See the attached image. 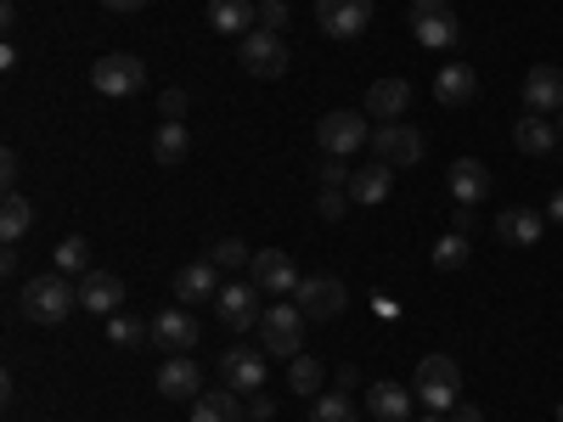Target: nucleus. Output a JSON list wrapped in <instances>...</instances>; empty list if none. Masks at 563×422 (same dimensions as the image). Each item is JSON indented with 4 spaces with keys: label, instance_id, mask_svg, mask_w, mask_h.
Here are the masks:
<instances>
[{
    "label": "nucleus",
    "instance_id": "1",
    "mask_svg": "<svg viewBox=\"0 0 563 422\" xmlns=\"http://www.w3.org/2000/svg\"><path fill=\"white\" fill-rule=\"evenodd\" d=\"M18 304H23V321H34V326H57V321H68V315L79 310V288H74V276L45 270V276H29V281H23Z\"/></svg>",
    "mask_w": 563,
    "mask_h": 422
},
{
    "label": "nucleus",
    "instance_id": "2",
    "mask_svg": "<svg viewBox=\"0 0 563 422\" xmlns=\"http://www.w3.org/2000/svg\"><path fill=\"white\" fill-rule=\"evenodd\" d=\"M411 395L429 406V411H451L456 400H462V366L451 360V355H422L417 360V378H411Z\"/></svg>",
    "mask_w": 563,
    "mask_h": 422
},
{
    "label": "nucleus",
    "instance_id": "3",
    "mask_svg": "<svg viewBox=\"0 0 563 422\" xmlns=\"http://www.w3.org/2000/svg\"><path fill=\"white\" fill-rule=\"evenodd\" d=\"M260 349L276 355V360L305 355V310L299 304H265V315H260Z\"/></svg>",
    "mask_w": 563,
    "mask_h": 422
},
{
    "label": "nucleus",
    "instance_id": "4",
    "mask_svg": "<svg viewBox=\"0 0 563 422\" xmlns=\"http://www.w3.org/2000/svg\"><path fill=\"white\" fill-rule=\"evenodd\" d=\"M238 63H243V74H254V79H282V74H288V63H294V52H288V40H282V34L254 29V34L238 40Z\"/></svg>",
    "mask_w": 563,
    "mask_h": 422
},
{
    "label": "nucleus",
    "instance_id": "5",
    "mask_svg": "<svg viewBox=\"0 0 563 422\" xmlns=\"http://www.w3.org/2000/svg\"><path fill=\"white\" fill-rule=\"evenodd\" d=\"M411 34H417V45H429V52H451L462 40L456 7L451 0H411Z\"/></svg>",
    "mask_w": 563,
    "mask_h": 422
},
{
    "label": "nucleus",
    "instance_id": "6",
    "mask_svg": "<svg viewBox=\"0 0 563 422\" xmlns=\"http://www.w3.org/2000/svg\"><path fill=\"white\" fill-rule=\"evenodd\" d=\"M316 147H321V153H333V158H350V153L372 147L366 113H350V108H333V113H321V124H316Z\"/></svg>",
    "mask_w": 563,
    "mask_h": 422
},
{
    "label": "nucleus",
    "instance_id": "7",
    "mask_svg": "<svg viewBox=\"0 0 563 422\" xmlns=\"http://www.w3.org/2000/svg\"><path fill=\"white\" fill-rule=\"evenodd\" d=\"M90 85L102 90V97H135V90H147V63L130 57V52H108L90 63Z\"/></svg>",
    "mask_w": 563,
    "mask_h": 422
},
{
    "label": "nucleus",
    "instance_id": "8",
    "mask_svg": "<svg viewBox=\"0 0 563 422\" xmlns=\"http://www.w3.org/2000/svg\"><path fill=\"white\" fill-rule=\"evenodd\" d=\"M294 304L305 310V321H339L350 293H344V281L339 276H305L299 288H294Z\"/></svg>",
    "mask_w": 563,
    "mask_h": 422
},
{
    "label": "nucleus",
    "instance_id": "9",
    "mask_svg": "<svg viewBox=\"0 0 563 422\" xmlns=\"http://www.w3.org/2000/svg\"><path fill=\"white\" fill-rule=\"evenodd\" d=\"M147 326H153V344H158V349H169V355L198 349V333H203V326H198V315L186 310V304H164V310H158Z\"/></svg>",
    "mask_w": 563,
    "mask_h": 422
},
{
    "label": "nucleus",
    "instance_id": "10",
    "mask_svg": "<svg viewBox=\"0 0 563 422\" xmlns=\"http://www.w3.org/2000/svg\"><path fill=\"white\" fill-rule=\"evenodd\" d=\"M372 153H378V164H389V169H411L422 158V130H411V124H372Z\"/></svg>",
    "mask_w": 563,
    "mask_h": 422
},
{
    "label": "nucleus",
    "instance_id": "11",
    "mask_svg": "<svg viewBox=\"0 0 563 422\" xmlns=\"http://www.w3.org/2000/svg\"><path fill=\"white\" fill-rule=\"evenodd\" d=\"M260 315L265 310H260V288H254V281H225L220 299H214V321L231 326V333H249Z\"/></svg>",
    "mask_w": 563,
    "mask_h": 422
},
{
    "label": "nucleus",
    "instance_id": "12",
    "mask_svg": "<svg viewBox=\"0 0 563 422\" xmlns=\"http://www.w3.org/2000/svg\"><path fill=\"white\" fill-rule=\"evenodd\" d=\"M316 23L333 40H355L372 23V0H316Z\"/></svg>",
    "mask_w": 563,
    "mask_h": 422
},
{
    "label": "nucleus",
    "instance_id": "13",
    "mask_svg": "<svg viewBox=\"0 0 563 422\" xmlns=\"http://www.w3.org/2000/svg\"><path fill=\"white\" fill-rule=\"evenodd\" d=\"M265 360H271L265 349H243V344H238V349H225V355H220V378H225V389L260 395V389H265V371H271Z\"/></svg>",
    "mask_w": 563,
    "mask_h": 422
},
{
    "label": "nucleus",
    "instance_id": "14",
    "mask_svg": "<svg viewBox=\"0 0 563 422\" xmlns=\"http://www.w3.org/2000/svg\"><path fill=\"white\" fill-rule=\"evenodd\" d=\"M220 299V265L214 259H192V265H180L175 270V304H214Z\"/></svg>",
    "mask_w": 563,
    "mask_h": 422
},
{
    "label": "nucleus",
    "instance_id": "15",
    "mask_svg": "<svg viewBox=\"0 0 563 422\" xmlns=\"http://www.w3.org/2000/svg\"><path fill=\"white\" fill-rule=\"evenodd\" d=\"M249 281H254L260 293H294L299 288V270H294V259L282 254V248H260L249 259Z\"/></svg>",
    "mask_w": 563,
    "mask_h": 422
},
{
    "label": "nucleus",
    "instance_id": "16",
    "mask_svg": "<svg viewBox=\"0 0 563 422\" xmlns=\"http://www.w3.org/2000/svg\"><path fill=\"white\" fill-rule=\"evenodd\" d=\"M406 108H411V79H400V74H389L366 90V119H378V124H400Z\"/></svg>",
    "mask_w": 563,
    "mask_h": 422
},
{
    "label": "nucleus",
    "instance_id": "17",
    "mask_svg": "<svg viewBox=\"0 0 563 422\" xmlns=\"http://www.w3.org/2000/svg\"><path fill=\"white\" fill-rule=\"evenodd\" d=\"M525 108L530 113H563V68H552V63H536L530 74H525Z\"/></svg>",
    "mask_w": 563,
    "mask_h": 422
},
{
    "label": "nucleus",
    "instance_id": "18",
    "mask_svg": "<svg viewBox=\"0 0 563 422\" xmlns=\"http://www.w3.org/2000/svg\"><path fill=\"white\" fill-rule=\"evenodd\" d=\"M79 310H90V315H119V310H124V281H119L113 270L79 276Z\"/></svg>",
    "mask_w": 563,
    "mask_h": 422
},
{
    "label": "nucleus",
    "instance_id": "19",
    "mask_svg": "<svg viewBox=\"0 0 563 422\" xmlns=\"http://www.w3.org/2000/svg\"><path fill=\"white\" fill-rule=\"evenodd\" d=\"M158 395L164 400H198L203 395V366L192 355H169L158 366Z\"/></svg>",
    "mask_w": 563,
    "mask_h": 422
},
{
    "label": "nucleus",
    "instance_id": "20",
    "mask_svg": "<svg viewBox=\"0 0 563 422\" xmlns=\"http://www.w3.org/2000/svg\"><path fill=\"white\" fill-rule=\"evenodd\" d=\"M541 231H547V214H536V209H501L496 214V237L507 248H536Z\"/></svg>",
    "mask_w": 563,
    "mask_h": 422
},
{
    "label": "nucleus",
    "instance_id": "21",
    "mask_svg": "<svg viewBox=\"0 0 563 422\" xmlns=\"http://www.w3.org/2000/svg\"><path fill=\"white\" fill-rule=\"evenodd\" d=\"M209 29L214 34H254L260 29V0H209Z\"/></svg>",
    "mask_w": 563,
    "mask_h": 422
},
{
    "label": "nucleus",
    "instance_id": "22",
    "mask_svg": "<svg viewBox=\"0 0 563 422\" xmlns=\"http://www.w3.org/2000/svg\"><path fill=\"white\" fill-rule=\"evenodd\" d=\"M479 97V74L467 68V63H451V68H440V79H434V102L440 108H467Z\"/></svg>",
    "mask_w": 563,
    "mask_h": 422
},
{
    "label": "nucleus",
    "instance_id": "23",
    "mask_svg": "<svg viewBox=\"0 0 563 422\" xmlns=\"http://www.w3.org/2000/svg\"><path fill=\"white\" fill-rule=\"evenodd\" d=\"M395 192V169L389 164H378V158H372V164H361L355 175H350V203H384Z\"/></svg>",
    "mask_w": 563,
    "mask_h": 422
},
{
    "label": "nucleus",
    "instance_id": "24",
    "mask_svg": "<svg viewBox=\"0 0 563 422\" xmlns=\"http://www.w3.org/2000/svg\"><path fill=\"white\" fill-rule=\"evenodd\" d=\"M512 147H519L525 158H547L552 147H563V141H558V124H547L541 113H525L519 124H512Z\"/></svg>",
    "mask_w": 563,
    "mask_h": 422
},
{
    "label": "nucleus",
    "instance_id": "25",
    "mask_svg": "<svg viewBox=\"0 0 563 422\" xmlns=\"http://www.w3.org/2000/svg\"><path fill=\"white\" fill-rule=\"evenodd\" d=\"M451 198L456 203H485L490 198V169L479 158H456L451 164Z\"/></svg>",
    "mask_w": 563,
    "mask_h": 422
},
{
    "label": "nucleus",
    "instance_id": "26",
    "mask_svg": "<svg viewBox=\"0 0 563 422\" xmlns=\"http://www.w3.org/2000/svg\"><path fill=\"white\" fill-rule=\"evenodd\" d=\"M411 389H400V384H372L366 389V411L378 417V422H406L411 417Z\"/></svg>",
    "mask_w": 563,
    "mask_h": 422
},
{
    "label": "nucleus",
    "instance_id": "27",
    "mask_svg": "<svg viewBox=\"0 0 563 422\" xmlns=\"http://www.w3.org/2000/svg\"><path fill=\"white\" fill-rule=\"evenodd\" d=\"M186 153H192V135H186V124H180V119H164L158 135H153V158H158L164 169H175Z\"/></svg>",
    "mask_w": 563,
    "mask_h": 422
},
{
    "label": "nucleus",
    "instance_id": "28",
    "mask_svg": "<svg viewBox=\"0 0 563 422\" xmlns=\"http://www.w3.org/2000/svg\"><path fill=\"white\" fill-rule=\"evenodd\" d=\"M192 422H243V400H238V389L198 395V400H192Z\"/></svg>",
    "mask_w": 563,
    "mask_h": 422
},
{
    "label": "nucleus",
    "instance_id": "29",
    "mask_svg": "<svg viewBox=\"0 0 563 422\" xmlns=\"http://www.w3.org/2000/svg\"><path fill=\"white\" fill-rule=\"evenodd\" d=\"M29 225H34V203H29L23 192H7V203H0V237L18 243Z\"/></svg>",
    "mask_w": 563,
    "mask_h": 422
},
{
    "label": "nucleus",
    "instance_id": "30",
    "mask_svg": "<svg viewBox=\"0 0 563 422\" xmlns=\"http://www.w3.org/2000/svg\"><path fill=\"white\" fill-rule=\"evenodd\" d=\"M52 265H57L63 276H90V243H85V237H63L57 254H52Z\"/></svg>",
    "mask_w": 563,
    "mask_h": 422
},
{
    "label": "nucleus",
    "instance_id": "31",
    "mask_svg": "<svg viewBox=\"0 0 563 422\" xmlns=\"http://www.w3.org/2000/svg\"><path fill=\"white\" fill-rule=\"evenodd\" d=\"M310 422H361V411H355V406H350V395L339 389V395H316Z\"/></svg>",
    "mask_w": 563,
    "mask_h": 422
},
{
    "label": "nucleus",
    "instance_id": "32",
    "mask_svg": "<svg viewBox=\"0 0 563 422\" xmlns=\"http://www.w3.org/2000/svg\"><path fill=\"white\" fill-rule=\"evenodd\" d=\"M108 338H113L119 349H135L141 338H153V326H141L130 310H119V315H108Z\"/></svg>",
    "mask_w": 563,
    "mask_h": 422
},
{
    "label": "nucleus",
    "instance_id": "33",
    "mask_svg": "<svg viewBox=\"0 0 563 422\" xmlns=\"http://www.w3.org/2000/svg\"><path fill=\"white\" fill-rule=\"evenodd\" d=\"M288 384H294V395H321V360L294 355L288 360Z\"/></svg>",
    "mask_w": 563,
    "mask_h": 422
},
{
    "label": "nucleus",
    "instance_id": "34",
    "mask_svg": "<svg viewBox=\"0 0 563 422\" xmlns=\"http://www.w3.org/2000/svg\"><path fill=\"white\" fill-rule=\"evenodd\" d=\"M467 254H474V248H467L462 231H445V237L434 243V265H440V270H462V265H467Z\"/></svg>",
    "mask_w": 563,
    "mask_h": 422
},
{
    "label": "nucleus",
    "instance_id": "35",
    "mask_svg": "<svg viewBox=\"0 0 563 422\" xmlns=\"http://www.w3.org/2000/svg\"><path fill=\"white\" fill-rule=\"evenodd\" d=\"M350 158H333V153H321V164H316V180L321 186H339V192H350Z\"/></svg>",
    "mask_w": 563,
    "mask_h": 422
},
{
    "label": "nucleus",
    "instance_id": "36",
    "mask_svg": "<svg viewBox=\"0 0 563 422\" xmlns=\"http://www.w3.org/2000/svg\"><path fill=\"white\" fill-rule=\"evenodd\" d=\"M209 259H214L220 270H243V265H249L254 254H249V243H238V237H225V243H214V248H209Z\"/></svg>",
    "mask_w": 563,
    "mask_h": 422
},
{
    "label": "nucleus",
    "instance_id": "37",
    "mask_svg": "<svg viewBox=\"0 0 563 422\" xmlns=\"http://www.w3.org/2000/svg\"><path fill=\"white\" fill-rule=\"evenodd\" d=\"M316 214H321V220H344V214H350V192H339V186H321V192H316Z\"/></svg>",
    "mask_w": 563,
    "mask_h": 422
},
{
    "label": "nucleus",
    "instance_id": "38",
    "mask_svg": "<svg viewBox=\"0 0 563 422\" xmlns=\"http://www.w3.org/2000/svg\"><path fill=\"white\" fill-rule=\"evenodd\" d=\"M288 0H260V29H271V34H282V29H288Z\"/></svg>",
    "mask_w": 563,
    "mask_h": 422
},
{
    "label": "nucleus",
    "instance_id": "39",
    "mask_svg": "<svg viewBox=\"0 0 563 422\" xmlns=\"http://www.w3.org/2000/svg\"><path fill=\"white\" fill-rule=\"evenodd\" d=\"M451 231L474 237V231H479V203H456V209H451Z\"/></svg>",
    "mask_w": 563,
    "mask_h": 422
},
{
    "label": "nucleus",
    "instance_id": "40",
    "mask_svg": "<svg viewBox=\"0 0 563 422\" xmlns=\"http://www.w3.org/2000/svg\"><path fill=\"white\" fill-rule=\"evenodd\" d=\"M158 113H164V119H186V90H180V85H164Z\"/></svg>",
    "mask_w": 563,
    "mask_h": 422
},
{
    "label": "nucleus",
    "instance_id": "41",
    "mask_svg": "<svg viewBox=\"0 0 563 422\" xmlns=\"http://www.w3.org/2000/svg\"><path fill=\"white\" fill-rule=\"evenodd\" d=\"M0 180H7V192H18V180H23V158L7 147V153H0Z\"/></svg>",
    "mask_w": 563,
    "mask_h": 422
},
{
    "label": "nucleus",
    "instance_id": "42",
    "mask_svg": "<svg viewBox=\"0 0 563 422\" xmlns=\"http://www.w3.org/2000/svg\"><path fill=\"white\" fill-rule=\"evenodd\" d=\"M445 422H485V411H479L474 400H456V406L445 411Z\"/></svg>",
    "mask_w": 563,
    "mask_h": 422
},
{
    "label": "nucleus",
    "instance_id": "43",
    "mask_svg": "<svg viewBox=\"0 0 563 422\" xmlns=\"http://www.w3.org/2000/svg\"><path fill=\"white\" fill-rule=\"evenodd\" d=\"M249 417H254V422H265V417H276V400H271V395L260 389V395H254V406H249Z\"/></svg>",
    "mask_w": 563,
    "mask_h": 422
},
{
    "label": "nucleus",
    "instance_id": "44",
    "mask_svg": "<svg viewBox=\"0 0 563 422\" xmlns=\"http://www.w3.org/2000/svg\"><path fill=\"white\" fill-rule=\"evenodd\" d=\"M339 389H344V395L361 389V371H355V366H339Z\"/></svg>",
    "mask_w": 563,
    "mask_h": 422
},
{
    "label": "nucleus",
    "instance_id": "45",
    "mask_svg": "<svg viewBox=\"0 0 563 422\" xmlns=\"http://www.w3.org/2000/svg\"><path fill=\"white\" fill-rule=\"evenodd\" d=\"M541 214H547V220H552V225H563V186H558V192H552V203H547V209H541Z\"/></svg>",
    "mask_w": 563,
    "mask_h": 422
},
{
    "label": "nucleus",
    "instance_id": "46",
    "mask_svg": "<svg viewBox=\"0 0 563 422\" xmlns=\"http://www.w3.org/2000/svg\"><path fill=\"white\" fill-rule=\"evenodd\" d=\"M102 7H108V12H141L147 0H102Z\"/></svg>",
    "mask_w": 563,
    "mask_h": 422
},
{
    "label": "nucleus",
    "instance_id": "47",
    "mask_svg": "<svg viewBox=\"0 0 563 422\" xmlns=\"http://www.w3.org/2000/svg\"><path fill=\"white\" fill-rule=\"evenodd\" d=\"M0 270H7V276H18V243H7V254H0Z\"/></svg>",
    "mask_w": 563,
    "mask_h": 422
},
{
    "label": "nucleus",
    "instance_id": "48",
    "mask_svg": "<svg viewBox=\"0 0 563 422\" xmlns=\"http://www.w3.org/2000/svg\"><path fill=\"white\" fill-rule=\"evenodd\" d=\"M422 422H445V417H440V411H434V417H422Z\"/></svg>",
    "mask_w": 563,
    "mask_h": 422
},
{
    "label": "nucleus",
    "instance_id": "49",
    "mask_svg": "<svg viewBox=\"0 0 563 422\" xmlns=\"http://www.w3.org/2000/svg\"><path fill=\"white\" fill-rule=\"evenodd\" d=\"M558 141H563V113H558Z\"/></svg>",
    "mask_w": 563,
    "mask_h": 422
},
{
    "label": "nucleus",
    "instance_id": "50",
    "mask_svg": "<svg viewBox=\"0 0 563 422\" xmlns=\"http://www.w3.org/2000/svg\"><path fill=\"white\" fill-rule=\"evenodd\" d=\"M558 422H563V406H558Z\"/></svg>",
    "mask_w": 563,
    "mask_h": 422
}]
</instances>
